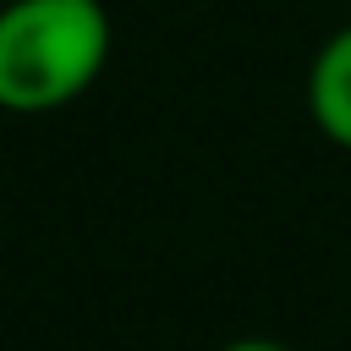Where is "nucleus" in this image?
<instances>
[{
	"label": "nucleus",
	"mask_w": 351,
	"mask_h": 351,
	"mask_svg": "<svg viewBox=\"0 0 351 351\" xmlns=\"http://www.w3.org/2000/svg\"><path fill=\"white\" fill-rule=\"evenodd\" d=\"M110 60L104 0H5L0 5V110L49 115L82 99Z\"/></svg>",
	"instance_id": "obj_1"
},
{
	"label": "nucleus",
	"mask_w": 351,
	"mask_h": 351,
	"mask_svg": "<svg viewBox=\"0 0 351 351\" xmlns=\"http://www.w3.org/2000/svg\"><path fill=\"white\" fill-rule=\"evenodd\" d=\"M219 351H291L285 340H263V335H241V340H230V346H219Z\"/></svg>",
	"instance_id": "obj_3"
},
{
	"label": "nucleus",
	"mask_w": 351,
	"mask_h": 351,
	"mask_svg": "<svg viewBox=\"0 0 351 351\" xmlns=\"http://www.w3.org/2000/svg\"><path fill=\"white\" fill-rule=\"evenodd\" d=\"M307 115L335 148L351 154V22L335 27L307 66Z\"/></svg>",
	"instance_id": "obj_2"
}]
</instances>
